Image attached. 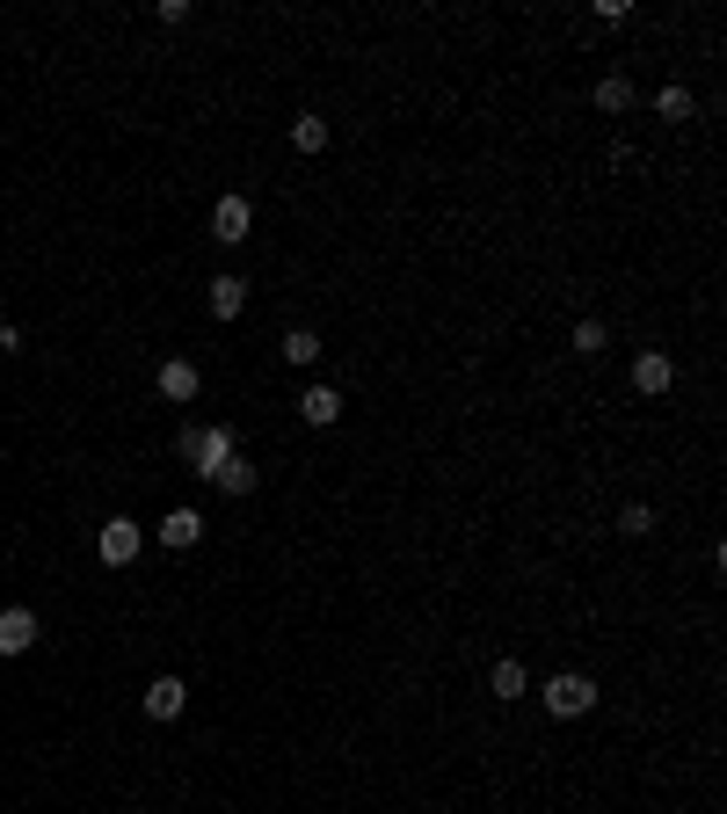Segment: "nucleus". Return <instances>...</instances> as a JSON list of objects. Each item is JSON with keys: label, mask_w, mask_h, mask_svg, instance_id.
Returning a JSON list of instances; mask_svg holds the SVG:
<instances>
[{"label": "nucleus", "mask_w": 727, "mask_h": 814, "mask_svg": "<svg viewBox=\"0 0 727 814\" xmlns=\"http://www.w3.org/2000/svg\"><path fill=\"white\" fill-rule=\"evenodd\" d=\"M233 451H241L233 422H182V430H175V458H182V466H196L204 480H212L218 458H233Z\"/></svg>", "instance_id": "nucleus-1"}, {"label": "nucleus", "mask_w": 727, "mask_h": 814, "mask_svg": "<svg viewBox=\"0 0 727 814\" xmlns=\"http://www.w3.org/2000/svg\"><path fill=\"white\" fill-rule=\"evenodd\" d=\"M589 705H597V684H589V676H567V670H560L553 684H546V713H553V720H582Z\"/></svg>", "instance_id": "nucleus-2"}, {"label": "nucleus", "mask_w": 727, "mask_h": 814, "mask_svg": "<svg viewBox=\"0 0 727 814\" xmlns=\"http://www.w3.org/2000/svg\"><path fill=\"white\" fill-rule=\"evenodd\" d=\"M37 640H44V619H37L29 603H8V611H0V654H29Z\"/></svg>", "instance_id": "nucleus-3"}, {"label": "nucleus", "mask_w": 727, "mask_h": 814, "mask_svg": "<svg viewBox=\"0 0 727 814\" xmlns=\"http://www.w3.org/2000/svg\"><path fill=\"white\" fill-rule=\"evenodd\" d=\"M95 546H102V568H131V560H139V546H145V531L131 524V517H110Z\"/></svg>", "instance_id": "nucleus-4"}, {"label": "nucleus", "mask_w": 727, "mask_h": 814, "mask_svg": "<svg viewBox=\"0 0 727 814\" xmlns=\"http://www.w3.org/2000/svg\"><path fill=\"white\" fill-rule=\"evenodd\" d=\"M247 226H255V204H247V196H218V204H212V233H218V247H241Z\"/></svg>", "instance_id": "nucleus-5"}, {"label": "nucleus", "mask_w": 727, "mask_h": 814, "mask_svg": "<svg viewBox=\"0 0 727 814\" xmlns=\"http://www.w3.org/2000/svg\"><path fill=\"white\" fill-rule=\"evenodd\" d=\"M139 705H145V720H182V705H190V684H182V676H153Z\"/></svg>", "instance_id": "nucleus-6"}, {"label": "nucleus", "mask_w": 727, "mask_h": 814, "mask_svg": "<svg viewBox=\"0 0 727 814\" xmlns=\"http://www.w3.org/2000/svg\"><path fill=\"white\" fill-rule=\"evenodd\" d=\"M196 385H204V379H196V364H190V357H168V364H161V400L190 407V400H196Z\"/></svg>", "instance_id": "nucleus-7"}, {"label": "nucleus", "mask_w": 727, "mask_h": 814, "mask_svg": "<svg viewBox=\"0 0 727 814\" xmlns=\"http://www.w3.org/2000/svg\"><path fill=\"white\" fill-rule=\"evenodd\" d=\"M633 385H640V393H669V385H677V364L662 357V349H640V357H633Z\"/></svg>", "instance_id": "nucleus-8"}, {"label": "nucleus", "mask_w": 727, "mask_h": 814, "mask_svg": "<svg viewBox=\"0 0 727 814\" xmlns=\"http://www.w3.org/2000/svg\"><path fill=\"white\" fill-rule=\"evenodd\" d=\"M298 415H306L314 430H335V415H342V393H335V385H306V400H298Z\"/></svg>", "instance_id": "nucleus-9"}, {"label": "nucleus", "mask_w": 727, "mask_h": 814, "mask_svg": "<svg viewBox=\"0 0 727 814\" xmlns=\"http://www.w3.org/2000/svg\"><path fill=\"white\" fill-rule=\"evenodd\" d=\"M212 487H218V495H255V466H247L241 451L218 458V466H212Z\"/></svg>", "instance_id": "nucleus-10"}, {"label": "nucleus", "mask_w": 727, "mask_h": 814, "mask_svg": "<svg viewBox=\"0 0 727 814\" xmlns=\"http://www.w3.org/2000/svg\"><path fill=\"white\" fill-rule=\"evenodd\" d=\"M196 538H204V517H196V509H168V517H161V546H196Z\"/></svg>", "instance_id": "nucleus-11"}, {"label": "nucleus", "mask_w": 727, "mask_h": 814, "mask_svg": "<svg viewBox=\"0 0 727 814\" xmlns=\"http://www.w3.org/2000/svg\"><path fill=\"white\" fill-rule=\"evenodd\" d=\"M597 110H604V117H626L633 110V80L626 73H604V80H597Z\"/></svg>", "instance_id": "nucleus-12"}, {"label": "nucleus", "mask_w": 727, "mask_h": 814, "mask_svg": "<svg viewBox=\"0 0 727 814\" xmlns=\"http://www.w3.org/2000/svg\"><path fill=\"white\" fill-rule=\"evenodd\" d=\"M328 139H335L328 117H314V110H306V117H291V145H298V153H328Z\"/></svg>", "instance_id": "nucleus-13"}, {"label": "nucleus", "mask_w": 727, "mask_h": 814, "mask_svg": "<svg viewBox=\"0 0 727 814\" xmlns=\"http://www.w3.org/2000/svg\"><path fill=\"white\" fill-rule=\"evenodd\" d=\"M524 684H532V676H524V662H516V654H502V662L487 670V691H495V698H524Z\"/></svg>", "instance_id": "nucleus-14"}, {"label": "nucleus", "mask_w": 727, "mask_h": 814, "mask_svg": "<svg viewBox=\"0 0 727 814\" xmlns=\"http://www.w3.org/2000/svg\"><path fill=\"white\" fill-rule=\"evenodd\" d=\"M247 306V284L241 277H212V320H233Z\"/></svg>", "instance_id": "nucleus-15"}, {"label": "nucleus", "mask_w": 727, "mask_h": 814, "mask_svg": "<svg viewBox=\"0 0 727 814\" xmlns=\"http://www.w3.org/2000/svg\"><path fill=\"white\" fill-rule=\"evenodd\" d=\"M277 349H284V364H298V371H306V364H320V335H314V328H284V342H277Z\"/></svg>", "instance_id": "nucleus-16"}, {"label": "nucleus", "mask_w": 727, "mask_h": 814, "mask_svg": "<svg viewBox=\"0 0 727 814\" xmlns=\"http://www.w3.org/2000/svg\"><path fill=\"white\" fill-rule=\"evenodd\" d=\"M567 342H575V357H604L611 328H604V320H575V335H567Z\"/></svg>", "instance_id": "nucleus-17"}, {"label": "nucleus", "mask_w": 727, "mask_h": 814, "mask_svg": "<svg viewBox=\"0 0 727 814\" xmlns=\"http://www.w3.org/2000/svg\"><path fill=\"white\" fill-rule=\"evenodd\" d=\"M654 110H662L669 124H691V110H699V102H691V88H677V80H669V88L654 96Z\"/></svg>", "instance_id": "nucleus-18"}, {"label": "nucleus", "mask_w": 727, "mask_h": 814, "mask_svg": "<svg viewBox=\"0 0 727 814\" xmlns=\"http://www.w3.org/2000/svg\"><path fill=\"white\" fill-rule=\"evenodd\" d=\"M618 531H626V538H648V531H654V509H648V503H626V509H618Z\"/></svg>", "instance_id": "nucleus-19"}, {"label": "nucleus", "mask_w": 727, "mask_h": 814, "mask_svg": "<svg viewBox=\"0 0 727 814\" xmlns=\"http://www.w3.org/2000/svg\"><path fill=\"white\" fill-rule=\"evenodd\" d=\"M597 23H633V0H597Z\"/></svg>", "instance_id": "nucleus-20"}, {"label": "nucleus", "mask_w": 727, "mask_h": 814, "mask_svg": "<svg viewBox=\"0 0 727 814\" xmlns=\"http://www.w3.org/2000/svg\"><path fill=\"white\" fill-rule=\"evenodd\" d=\"M8 349H23V328H15V320L0 328V357H8Z\"/></svg>", "instance_id": "nucleus-21"}]
</instances>
